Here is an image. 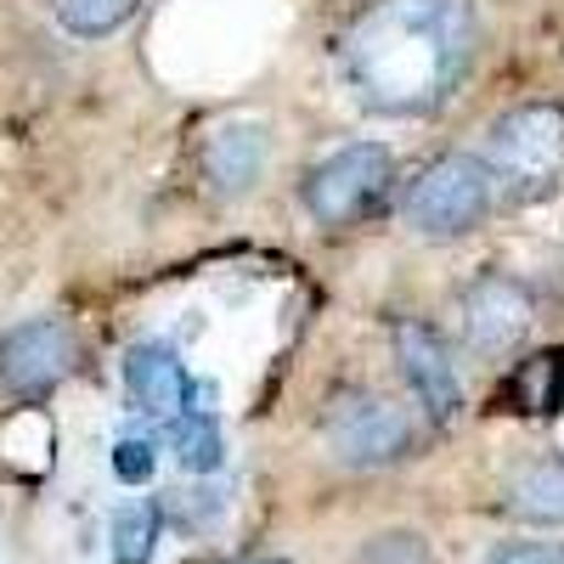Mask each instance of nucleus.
<instances>
[{
	"label": "nucleus",
	"mask_w": 564,
	"mask_h": 564,
	"mask_svg": "<svg viewBox=\"0 0 564 564\" xmlns=\"http://www.w3.org/2000/svg\"><path fill=\"white\" fill-rule=\"evenodd\" d=\"M170 452L175 463L186 468V475H215V468L226 463V435H220V423L209 412H175L170 417Z\"/></svg>",
	"instance_id": "f8f14e48"
},
{
	"label": "nucleus",
	"mask_w": 564,
	"mask_h": 564,
	"mask_svg": "<svg viewBox=\"0 0 564 564\" xmlns=\"http://www.w3.org/2000/svg\"><path fill=\"white\" fill-rule=\"evenodd\" d=\"M159 547V502H130L113 520V564H148Z\"/></svg>",
	"instance_id": "4468645a"
},
{
	"label": "nucleus",
	"mask_w": 564,
	"mask_h": 564,
	"mask_svg": "<svg viewBox=\"0 0 564 564\" xmlns=\"http://www.w3.org/2000/svg\"><path fill=\"white\" fill-rule=\"evenodd\" d=\"M564 401V350L525 367V412H558Z\"/></svg>",
	"instance_id": "dca6fc26"
},
{
	"label": "nucleus",
	"mask_w": 564,
	"mask_h": 564,
	"mask_svg": "<svg viewBox=\"0 0 564 564\" xmlns=\"http://www.w3.org/2000/svg\"><path fill=\"white\" fill-rule=\"evenodd\" d=\"M79 367V339L63 316H29L0 334V390L18 401L52 395Z\"/></svg>",
	"instance_id": "39448f33"
},
{
	"label": "nucleus",
	"mask_w": 564,
	"mask_h": 564,
	"mask_svg": "<svg viewBox=\"0 0 564 564\" xmlns=\"http://www.w3.org/2000/svg\"><path fill=\"white\" fill-rule=\"evenodd\" d=\"M243 564H271V558H243Z\"/></svg>",
	"instance_id": "6ab92c4d"
},
{
	"label": "nucleus",
	"mask_w": 564,
	"mask_h": 564,
	"mask_svg": "<svg viewBox=\"0 0 564 564\" xmlns=\"http://www.w3.org/2000/svg\"><path fill=\"white\" fill-rule=\"evenodd\" d=\"M412 417L384 395H345L327 412V446L356 468H384L412 452Z\"/></svg>",
	"instance_id": "0eeeda50"
},
{
	"label": "nucleus",
	"mask_w": 564,
	"mask_h": 564,
	"mask_svg": "<svg viewBox=\"0 0 564 564\" xmlns=\"http://www.w3.org/2000/svg\"><path fill=\"white\" fill-rule=\"evenodd\" d=\"M141 0H52L57 23L74 34V40H108L113 29H124L135 18Z\"/></svg>",
	"instance_id": "ddd939ff"
},
{
	"label": "nucleus",
	"mask_w": 564,
	"mask_h": 564,
	"mask_svg": "<svg viewBox=\"0 0 564 564\" xmlns=\"http://www.w3.org/2000/svg\"><path fill=\"white\" fill-rule=\"evenodd\" d=\"M486 564H564V542H508Z\"/></svg>",
	"instance_id": "a211bd4d"
},
{
	"label": "nucleus",
	"mask_w": 564,
	"mask_h": 564,
	"mask_svg": "<svg viewBox=\"0 0 564 564\" xmlns=\"http://www.w3.org/2000/svg\"><path fill=\"white\" fill-rule=\"evenodd\" d=\"M395 186V159L379 141H350V148L327 153L311 175H305V209L316 226H356L390 198Z\"/></svg>",
	"instance_id": "20e7f679"
},
{
	"label": "nucleus",
	"mask_w": 564,
	"mask_h": 564,
	"mask_svg": "<svg viewBox=\"0 0 564 564\" xmlns=\"http://www.w3.org/2000/svg\"><path fill=\"white\" fill-rule=\"evenodd\" d=\"M457 316H463V345L486 356V361H502L525 345L531 322H536V300L520 276H502V271H486L463 289L457 300Z\"/></svg>",
	"instance_id": "423d86ee"
},
{
	"label": "nucleus",
	"mask_w": 564,
	"mask_h": 564,
	"mask_svg": "<svg viewBox=\"0 0 564 564\" xmlns=\"http://www.w3.org/2000/svg\"><path fill=\"white\" fill-rule=\"evenodd\" d=\"M395 361H401V379L417 395V406L430 412L435 423H452L463 412V379L452 367V345L435 334L430 322H395Z\"/></svg>",
	"instance_id": "6e6552de"
},
{
	"label": "nucleus",
	"mask_w": 564,
	"mask_h": 564,
	"mask_svg": "<svg viewBox=\"0 0 564 564\" xmlns=\"http://www.w3.org/2000/svg\"><path fill=\"white\" fill-rule=\"evenodd\" d=\"M497 204V181L491 170L475 159V153H452V159H435L412 181L406 193V226L430 243H452V238H468Z\"/></svg>",
	"instance_id": "7ed1b4c3"
},
{
	"label": "nucleus",
	"mask_w": 564,
	"mask_h": 564,
	"mask_svg": "<svg viewBox=\"0 0 564 564\" xmlns=\"http://www.w3.org/2000/svg\"><path fill=\"white\" fill-rule=\"evenodd\" d=\"M480 18L468 0H372L345 40V79L367 113L423 119L468 79Z\"/></svg>",
	"instance_id": "f257e3e1"
},
{
	"label": "nucleus",
	"mask_w": 564,
	"mask_h": 564,
	"mask_svg": "<svg viewBox=\"0 0 564 564\" xmlns=\"http://www.w3.org/2000/svg\"><path fill=\"white\" fill-rule=\"evenodd\" d=\"M508 508L525 513V520H536V525H564V463L558 457H536L525 468H513Z\"/></svg>",
	"instance_id": "9b49d317"
},
{
	"label": "nucleus",
	"mask_w": 564,
	"mask_h": 564,
	"mask_svg": "<svg viewBox=\"0 0 564 564\" xmlns=\"http://www.w3.org/2000/svg\"><path fill=\"white\" fill-rule=\"evenodd\" d=\"M113 475L124 486H148L153 480V441H141V435H124L113 446Z\"/></svg>",
	"instance_id": "f3484780"
},
{
	"label": "nucleus",
	"mask_w": 564,
	"mask_h": 564,
	"mask_svg": "<svg viewBox=\"0 0 564 564\" xmlns=\"http://www.w3.org/2000/svg\"><path fill=\"white\" fill-rule=\"evenodd\" d=\"M124 390H130V401L141 412L164 417V423L175 412H193V395H198L181 350H170V345H130V356H124Z\"/></svg>",
	"instance_id": "1a4fd4ad"
},
{
	"label": "nucleus",
	"mask_w": 564,
	"mask_h": 564,
	"mask_svg": "<svg viewBox=\"0 0 564 564\" xmlns=\"http://www.w3.org/2000/svg\"><path fill=\"white\" fill-rule=\"evenodd\" d=\"M356 564H435V553L417 531H384L356 553Z\"/></svg>",
	"instance_id": "2eb2a0df"
},
{
	"label": "nucleus",
	"mask_w": 564,
	"mask_h": 564,
	"mask_svg": "<svg viewBox=\"0 0 564 564\" xmlns=\"http://www.w3.org/2000/svg\"><path fill=\"white\" fill-rule=\"evenodd\" d=\"M265 153H271V135L265 124L254 119H238V124H220L209 141H204V181L215 198H243L254 193V181L265 170Z\"/></svg>",
	"instance_id": "9d476101"
},
{
	"label": "nucleus",
	"mask_w": 564,
	"mask_h": 564,
	"mask_svg": "<svg viewBox=\"0 0 564 564\" xmlns=\"http://www.w3.org/2000/svg\"><path fill=\"white\" fill-rule=\"evenodd\" d=\"M480 164L491 170L497 193L513 204L553 198L564 186V108L558 102H525L486 124Z\"/></svg>",
	"instance_id": "f03ea898"
}]
</instances>
